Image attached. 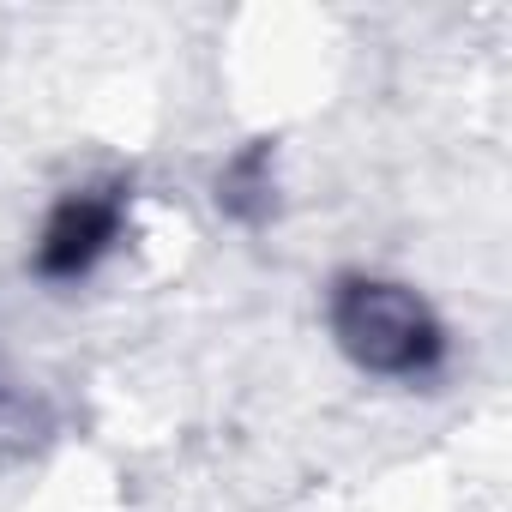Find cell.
<instances>
[{"mask_svg":"<svg viewBox=\"0 0 512 512\" xmlns=\"http://www.w3.org/2000/svg\"><path fill=\"white\" fill-rule=\"evenodd\" d=\"M332 338L338 350L362 368V374H386V380H428L446 362V332L434 320V308L386 278H344L332 290Z\"/></svg>","mask_w":512,"mask_h":512,"instance_id":"1","label":"cell"},{"mask_svg":"<svg viewBox=\"0 0 512 512\" xmlns=\"http://www.w3.org/2000/svg\"><path fill=\"white\" fill-rule=\"evenodd\" d=\"M121 229H127V181L73 187V193L49 211V223H43V235H37L31 272H37L43 284H79V278H91V272L109 260V247L121 241Z\"/></svg>","mask_w":512,"mask_h":512,"instance_id":"2","label":"cell"},{"mask_svg":"<svg viewBox=\"0 0 512 512\" xmlns=\"http://www.w3.org/2000/svg\"><path fill=\"white\" fill-rule=\"evenodd\" d=\"M266 193H272V151L266 145H253L247 157H235L223 169V181H217V205L235 211V217H253L266 205Z\"/></svg>","mask_w":512,"mask_h":512,"instance_id":"3","label":"cell"}]
</instances>
